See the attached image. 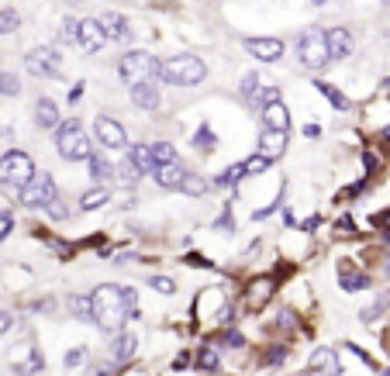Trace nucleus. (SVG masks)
Returning <instances> with one entry per match:
<instances>
[{"instance_id": "obj_29", "label": "nucleus", "mask_w": 390, "mask_h": 376, "mask_svg": "<svg viewBox=\"0 0 390 376\" xmlns=\"http://www.w3.org/2000/svg\"><path fill=\"white\" fill-rule=\"evenodd\" d=\"M242 177H249V173H245V163H235V166H228L225 173L214 177V187H235Z\"/></svg>"}, {"instance_id": "obj_12", "label": "nucleus", "mask_w": 390, "mask_h": 376, "mask_svg": "<svg viewBox=\"0 0 390 376\" xmlns=\"http://www.w3.org/2000/svg\"><path fill=\"white\" fill-rule=\"evenodd\" d=\"M342 373V359L335 349L328 345H318L311 356H307V366H304V376H339Z\"/></svg>"}, {"instance_id": "obj_33", "label": "nucleus", "mask_w": 390, "mask_h": 376, "mask_svg": "<svg viewBox=\"0 0 390 376\" xmlns=\"http://www.w3.org/2000/svg\"><path fill=\"white\" fill-rule=\"evenodd\" d=\"M284 359H287V345H270L263 356V370H277V366H284Z\"/></svg>"}, {"instance_id": "obj_50", "label": "nucleus", "mask_w": 390, "mask_h": 376, "mask_svg": "<svg viewBox=\"0 0 390 376\" xmlns=\"http://www.w3.org/2000/svg\"><path fill=\"white\" fill-rule=\"evenodd\" d=\"M318 224H321V218H307L300 228H304V231H311V228H318Z\"/></svg>"}, {"instance_id": "obj_13", "label": "nucleus", "mask_w": 390, "mask_h": 376, "mask_svg": "<svg viewBox=\"0 0 390 376\" xmlns=\"http://www.w3.org/2000/svg\"><path fill=\"white\" fill-rule=\"evenodd\" d=\"M245 52H249L252 59H259V63H280L284 52H287V45H284V38L256 35V38H245Z\"/></svg>"}, {"instance_id": "obj_52", "label": "nucleus", "mask_w": 390, "mask_h": 376, "mask_svg": "<svg viewBox=\"0 0 390 376\" xmlns=\"http://www.w3.org/2000/svg\"><path fill=\"white\" fill-rule=\"evenodd\" d=\"M311 3H314V7H321V3H328V0H311Z\"/></svg>"}, {"instance_id": "obj_42", "label": "nucleus", "mask_w": 390, "mask_h": 376, "mask_svg": "<svg viewBox=\"0 0 390 376\" xmlns=\"http://www.w3.org/2000/svg\"><path fill=\"white\" fill-rule=\"evenodd\" d=\"M10 231H14V214H10V211H0V242H3Z\"/></svg>"}, {"instance_id": "obj_17", "label": "nucleus", "mask_w": 390, "mask_h": 376, "mask_svg": "<svg viewBox=\"0 0 390 376\" xmlns=\"http://www.w3.org/2000/svg\"><path fill=\"white\" fill-rule=\"evenodd\" d=\"M328 52H332V63L349 59V56L356 52V38H352V31H349V28H332V31H328Z\"/></svg>"}, {"instance_id": "obj_35", "label": "nucleus", "mask_w": 390, "mask_h": 376, "mask_svg": "<svg viewBox=\"0 0 390 376\" xmlns=\"http://www.w3.org/2000/svg\"><path fill=\"white\" fill-rule=\"evenodd\" d=\"M207 190H211V183H207L204 177H197V173H190L187 183H184V193H190V197H204Z\"/></svg>"}, {"instance_id": "obj_47", "label": "nucleus", "mask_w": 390, "mask_h": 376, "mask_svg": "<svg viewBox=\"0 0 390 376\" xmlns=\"http://www.w3.org/2000/svg\"><path fill=\"white\" fill-rule=\"evenodd\" d=\"M10 325H14V318H10L7 311H0V335H3V332H10Z\"/></svg>"}, {"instance_id": "obj_9", "label": "nucleus", "mask_w": 390, "mask_h": 376, "mask_svg": "<svg viewBox=\"0 0 390 376\" xmlns=\"http://www.w3.org/2000/svg\"><path fill=\"white\" fill-rule=\"evenodd\" d=\"M24 66L38 80H56L59 76V66H63V56H59L56 45H38V49H31L24 56Z\"/></svg>"}, {"instance_id": "obj_24", "label": "nucleus", "mask_w": 390, "mask_h": 376, "mask_svg": "<svg viewBox=\"0 0 390 376\" xmlns=\"http://www.w3.org/2000/svg\"><path fill=\"white\" fill-rule=\"evenodd\" d=\"M66 304H70V314L76 321H90L94 325V293H70Z\"/></svg>"}, {"instance_id": "obj_25", "label": "nucleus", "mask_w": 390, "mask_h": 376, "mask_svg": "<svg viewBox=\"0 0 390 376\" xmlns=\"http://www.w3.org/2000/svg\"><path fill=\"white\" fill-rule=\"evenodd\" d=\"M194 363H197V370H204V373H218V366H221V349H218L214 342H204V345L197 349Z\"/></svg>"}, {"instance_id": "obj_23", "label": "nucleus", "mask_w": 390, "mask_h": 376, "mask_svg": "<svg viewBox=\"0 0 390 376\" xmlns=\"http://www.w3.org/2000/svg\"><path fill=\"white\" fill-rule=\"evenodd\" d=\"M87 170H90V180H94L97 187H104V183H111V180L117 177V170L111 166V159H107L104 152H94V156L87 159Z\"/></svg>"}, {"instance_id": "obj_34", "label": "nucleus", "mask_w": 390, "mask_h": 376, "mask_svg": "<svg viewBox=\"0 0 390 376\" xmlns=\"http://www.w3.org/2000/svg\"><path fill=\"white\" fill-rule=\"evenodd\" d=\"M318 90L325 94V100H328V104H335L339 111H349V107H352V104H349V100L342 97V90H335L332 83H318Z\"/></svg>"}, {"instance_id": "obj_26", "label": "nucleus", "mask_w": 390, "mask_h": 376, "mask_svg": "<svg viewBox=\"0 0 390 376\" xmlns=\"http://www.w3.org/2000/svg\"><path fill=\"white\" fill-rule=\"evenodd\" d=\"M128 159H131L142 173H152V170H156V163H152V145H138V142L128 145Z\"/></svg>"}, {"instance_id": "obj_22", "label": "nucleus", "mask_w": 390, "mask_h": 376, "mask_svg": "<svg viewBox=\"0 0 390 376\" xmlns=\"http://www.w3.org/2000/svg\"><path fill=\"white\" fill-rule=\"evenodd\" d=\"M339 286H342L346 293H359V290H370V286H373V280H370L366 273L352 270L349 263H339Z\"/></svg>"}, {"instance_id": "obj_1", "label": "nucleus", "mask_w": 390, "mask_h": 376, "mask_svg": "<svg viewBox=\"0 0 390 376\" xmlns=\"http://www.w3.org/2000/svg\"><path fill=\"white\" fill-rule=\"evenodd\" d=\"M138 311L142 307H135L117 283H104L94 290V325L107 335L124 332V321H138Z\"/></svg>"}, {"instance_id": "obj_31", "label": "nucleus", "mask_w": 390, "mask_h": 376, "mask_svg": "<svg viewBox=\"0 0 390 376\" xmlns=\"http://www.w3.org/2000/svg\"><path fill=\"white\" fill-rule=\"evenodd\" d=\"M214 345H218L221 352H225V349H242V345H245V335H242L238 328H225V332H221V338H218Z\"/></svg>"}, {"instance_id": "obj_20", "label": "nucleus", "mask_w": 390, "mask_h": 376, "mask_svg": "<svg viewBox=\"0 0 390 376\" xmlns=\"http://www.w3.org/2000/svg\"><path fill=\"white\" fill-rule=\"evenodd\" d=\"M131 104L138 111H159L163 107V94H159L156 83H138V87H131Z\"/></svg>"}, {"instance_id": "obj_38", "label": "nucleus", "mask_w": 390, "mask_h": 376, "mask_svg": "<svg viewBox=\"0 0 390 376\" xmlns=\"http://www.w3.org/2000/svg\"><path fill=\"white\" fill-rule=\"evenodd\" d=\"M387 307H390V293H380V297H377V304L363 311V321H366V325H370V321H377V318H380V311H387Z\"/></svg>"}, {"instance_id": "obj_8", "label": "nucleus", "mask_w": 390, "mask_h": 376, "mask_svg": "<svg viewBox=\"0 0 390 376\" xmlns=\"http://www.w3.org/2000/svg\"><path fill=\"white\" fill-rule=\"evenodd\" d=\"M56 197H59L56 180H52L49 173H35V180H31L28 187L17 193V204H21V207H28V211H38V207L45 211V207H49Z\"/></svg>"}, {"instance_id": "obj_4", "label": "nucleus", "mask_w": 390, "mask_h": 376, "mask_svg": "<svg viewBox=\"0 0 390 376\" xmlns=\"http://www.w3.org/2000/svg\"><path fill=\"white\" fill-rule=\"evenodd\" d=\"M63 42H73L80 52H100L107 45V31L100 17H66L63 21Z\"/></svg>"}, {"instance_id": "obj_21", "label": "nucleus", "mask_w": 390, "mask_h": 376, "mask_svg": "<svg viewBox=\"0 0 390 376\" xmlns=\"http://www.w3.org/2000/svg\"><path fill=\"white\" fill-rule=\"evenodd\" d=\"M263 128H270V131H291V111H287L284 100L263 107Z\"/></svg>"}, {"instance_id": "obj_5", "label": "nucleus", "mask_w": 390, "mask_h": 376, "mask_svg": "<svg viewBox=\"0 0 390 376\" xmlns=\"http://www.w3.org/2000/svg\"><path fill=\"white\" fill-rule=\"evenodd\" d=\"M159 70H163V63H159L152 52H124V56L117 59V76H121L128 87L156 83V80H159Z\"/></svg>"}, {"instance_id": "obj_2", "label": "nucleus", "mask_w": 390, "mask_h": 376, "mask_svg": "<svg viewBox=\"0 0 390 376\" xmlns=\"http://www.w3.org/2000/svg\"><path fill=\"white\" fill-rule=\"evenodd\" d=\"M293 49H297V59H300V66H304V70H311V73H321V70H328V66H332V52H328V31H325V28H318V24L304 28V31L297 35Z\"/></svg>"}, {"instance_id": "obj_14", "label": "nucleus", "mask_w": 390, "mask_h": 376, "mask_svg": "<svg viewBox=\"0 0 390 376\" xmlns=\"http://www.w3.org/2000/svg\"><path fill=\"white\" fill-rule=\"evenodd\" d=\"M100 24H104V31H107V42L128 45V42L135 38V31H131V21H128L124 14H117V10H107V14L100 17Z\"/></svg>"}, {"instance_id": "obj_48", "label": "nucleus", "mask_w": 390, "mask_h": 376, "mask_svg": "<svg viewBox=\"0 0 390 376\" xmlns=\"http://www.w3.org/2000/svg\"><path fill=\"white\" fill-rule=\"evenodd\" d=\"M83 90H87L83 83H73V90H70V104H76V100L83 97Z\"/></svg>"}, {"instance_id": "obj_44", "label": "nucleus", "mask_w": 390, "mask_h": 376, "mask_svg": "<svg viewBox=\"0 0 390 376\" xmlns=\"http://www.w3.org/2000/svg\"><path fill=\"white\" fill-rule=\"evenodd\" d=\"M184 263H187V266H200V270H214V263H207L200 252H187V256H184Z\"/></svg>"}, {"instance_id": "obj_32", "label": "nucleus", "mask_w": 390, "mask_h": 376, "mask_svg": "<svg viewBox=\"0 0 390 376\" xmlns=\"http://www.w3.org/2000/svg\"><path fill=\"white\" fill-rule=\"evenodd\" d=\"M238 94L245 97L249 104H256L259 100V73H245L242 83H238Z\"/></svg>"}, {"instance_id": "obj_11", "label": "nucleus", "mask_w": 390, "mask_h": 376, "mask_svg": "<svg viewBox=\"0 0 390 376\" xmlns=\"http://www.w3.org/2000/svg\"><path fill=\"white\" fill-rule=\"evenodd\" d=\"M273 297H277V280L273 277H256V280L249 283V290H245L242 307H245V314H259Z\"/></svg>"}, {"instance_id": "obj_37", "label": "nucleus", "mask_w": 390, "mask_h": 376, "mask_svg": "<svg viewBox=\"0 0 390 376\" xmlns=\"http://www.w3.org/2000/svg\"><path fill=\"white\" fill-rule=\"evenodd\" d=\"M17 24H21V14L17 10H0V35H10V31H17Z\"/></svg>"}, {"instance_id": "obj_40", "label": "nucleus", "mask_w": 390, "mask_h": 376, "mask_svg": "<svg viewBox=\"0 0 390 376\" xmlns=\"http://www.w3.org/2000/svg\"><path fill=\"white\" fill-rule=\"evenodd\" d=\"M45 214H49V221H66V218H70V211L63 207V197H56V200L45 207Z\"/></svg>"}, {"instance_id": "obj_19", "label": "nucleus", "mask_w": 390, "mask_h": 376, "mask_svg": "<svg viewBox=\"0 0 390 376\" xmlns=\"http://www.w3.org/2000/svg\"><path fill=\"white\" fill-rule=\"evenodd\" d=\"M287 152V131H270V128H263V135H259V156H266L270 163L273 159H280Z\"/></svg>"}, {"instance_id": "obj_28", "label": "nucleus", "mask_w": 390, "mask_h": 376, "mask_svg": "<svg viewBox=\"0 0 390 376\" xmlns=\"http://www.w3.org/2000/svg\"><path fill=\"white\" fill-rule=\"evenodd\" d=\"M152 163H156V166H170V163H184V159L177 156V149H173L170 142H156V145H152Z\"/></svg>"}, {"instance_id": "obj_46", "label": "nucleus", "mask_w": 390, "mask_h": 376, "mask_svg": "<svg viewBox=\"0 0 390 376\" xmlns=\"http://www.w3.org/2000/svg\"><path fill=\"white\" fill-rule=\"evenodd\" d=\"M214 228H225V231H228V235H231V231H235V224H231V207H225V214H221V218H218V221H214Z\"/></svg>"}, {"instance_id": "obj_30", "label": "nucleus", "mask_w": 390, "mask_h": 376, "mask_svg": "<svg viewBox=\"0 0 390 376\" xmlns=\"http://www.w3.org/2000/svg\"><path fill=\"white\" fill-rule=\"evenodd\" d=\"M117 177H121V183H124V187H135V183H138L145 173H142V170H138V166H135V163L124 156V163L117 166Z\"/></svg>"}, {"instance_id": "obj_16", "label": "nucleus", "mask_w": 390, "mask_h": 376, "mask_svg": "<svg viewBox=\"0 0 390 376\" xmlns=\"http://www.w3.org/2000/svg\"><path fill=\"white\" fill-rule=\"evenodd\" d=\"M152 177H156V183H159L163 190H184L187 177H190V170H187L184 163H170V166H156V170H152Z\"/></svg>"}, {"instance_id": "obj_7", "label": "nucleus", "mask_w": 390, "mask_h": 376, "mask_svg": "<svg viewBox=\"0 0 390 376\" xmlns=\"http://www.w3.org/2000/svg\"><path fill=\"white\" fill-rule=\"evenodd\" d=\"M35 173H38V170H35V163H31V156H28V152L10 149V152H3V156H0V187L21 193V190L35 180Z\"/></svg>"}, {"instance_id": "obj_36", "label": "nucleus", "mask_w": 390, "mask_h": 376, "mask_svg": "<svg viewBox=\"0 0 390 376\" xmlns=\"http://www.w3.org/2000/svg\"><path fill=\"white\" fill-rule=\"evenodd\" d=\"M21 94V80L14 73H0V97H17Z\"/></svg>"}, {"instance_id": "obj_18", "label": "nucleus", "mask_w": 390, "mask_h": 376, "mask_svg": "<svg viewBox=\"0 0 390 376\" xmlns=\"http://www.w3.org/2000/svg\"><path fill=\"white\" fill-rule=\"evenodd\" d=\"M138 352V338L131 332H117L111 335V363H131Z\"/></svg>"}, {"instance_id": "obj_51", "label": "nucleus", "mask_w": 390, "mask_h": 376, "mask_svg": "<svg viewBox=\"0 0 390 376\" xmlns=\"http://www.w3.org/2000/svg\"><path fill=\"white\" fill-rule=\"evenodd\" d=\"M384 277H387V280H390V256H387V259H384Z\"/></svg>"}, {"instance_id": "obj_49", "label": "nucleus", "mask_w": 390, "mask_h": 376, "mask_svg": "<svg viewBox=\"0 0 390 376\" xmlns=\"http://www.w3.org/2000/svg\"><path fill=\"white\" fill-rule=\"evenodd\" d=\"M94 370H97L94 376H114V366H111V363H100V366H94Z\"/></svg>"}, {"instance_id": "obj_15", "label": "nucleus", "mask_w": 390, "mask_h": 376, "mask_svg": "<svg viewBox=\"0 0 390 376\" xmlns=\"http://www.w3.org/2000/svg\"><path fill=\"white\" fill-rule=\"evenodd\" d=\"M35 124L42 131H59L63 128V117H59V104L52 97H38L35 100Z\"/></svg>"}, {"instance_id": "obj_53", "label": "nucleus", "mask_w": 390, "mask_h": 376, "mask_svg": "<svg viewBox=\"0 0 390 376\" xmlns=\"http://www.w3.org/2000/svg\"><path fill=\"white\" fill-rule=\"evenodd\" d=\"M380 376H390V370H384V373H380Z\"/></svg>"}, {"instance_id": "obj_3", "label": "nucleus", "mask_w": 390, "mask_h": 376, "mask_svg": "<svg viewBox=\"0 0 390 376\" xmlns=\"http://www.w3.org/2000/svg\"><path fill=\"white\" fill-rule=\"evenodd\" d=\"M159 80L170 83V87H197L207 80V63L194 56V52H184V56H170L159 70Z\"/></svg>"}, {"instance_id": "obj_39", "label": "nucleus", "mask_w": 390, "mask_h": 376, "mask_svg": "<svg viewBox=\"0 0 390 376\" xmlns=\"http://www.w3.org/2000/svg\"><path fill=\"white\" fill-rule=\"evenodd\" d=\"M149 286H152L156 293H166V297L177 293V280H173V277H149Z\"/></svg>"}, {"instance_id": "obj_10", "label": "nucleus", "mask_w": 390, "mask_h": 376, "mask_svg": "<svg viewBox=\"0 0 390 376\" xmlns=\"http://www.w3.org/2000/svg\"><path fill=\"white\" fill-rule=\"evenodd\" d=\"M94 135H97V142L104 149H111V152H117V149H128V131L121 128V121L117 117H111V114H100L97 121H94Z\"/></svg>"}, {"instance_id": "obj_45", "label": "nucleus", "mask_w": 390, "mask_h": 376, "mask_svg": "<svg viewBox=\"0 0 390 376\" xmlns=\"http://www.w3.org/2000/svg\"><path fill=\"white\" fill-rule=\"evenodd\" d=\"M277 100H280V87H266V90L259 94V104H263V107H270V104H277Z\"/></svg>"}, {"instance_id": "obj_43", "label": "nucleus", "mask_w": 390, "mask_h": 376, "mask_svg": "<svg viewBox=\"0 0 390 376\" xmlns=\"http://www.w3.org/2000/svg\"><path fill=\"white\" fill-rule=\"evenodd\" d=\"M194 145H200V152H211L214 138H211V131H207V128H200V131L194 135Z\"/></svg>"}, {"instance_id": "obj_41", "label": "nucleus", "mask_w": 390, "mask_h": 376, "mask_svg": "<svg viewBox=\"0 0 390 376\" xmlns=\"http://www.w3.org/2000/svg\"><path fill=\"white\" fill-rule=\"evenodd\" d=\"M87 356H90V352H87L83 345H76V349H70V352H66V366H70V370H76V366H83V363H87Z\"/></svg>"}, {"instance_id": "obj_27", "label": "nucleus", "mask_w": 390, "mask_h": 376, "mask_svg": "<svg viewBox=\"0 0 390 376\" xmlns=\"http://www.w3.org/2000/svg\"><path fill=\"white\" fill-rule=\"evenodd\" d=\"M104 204H111V190L107 187H94L87 193H80V211H97Z\"/></svg>"}, {"instance_id": "obj_6", "label": "nucleus", "mask_w": 390, "mask_h": 376, "mask_svg": "<svg viewBox=\"0 0 390 376\" xmlns=\"http://www.w3.org/2000/svg\"><path fill=\"white\" fill-rule=\"evenodd\" d=\"M56 149H59V156H63L66 163H87V159L94 156L90 135L83 131V124H80L76 117L63 121V128L56 131Z\"/></svg>"}]
</instances>
